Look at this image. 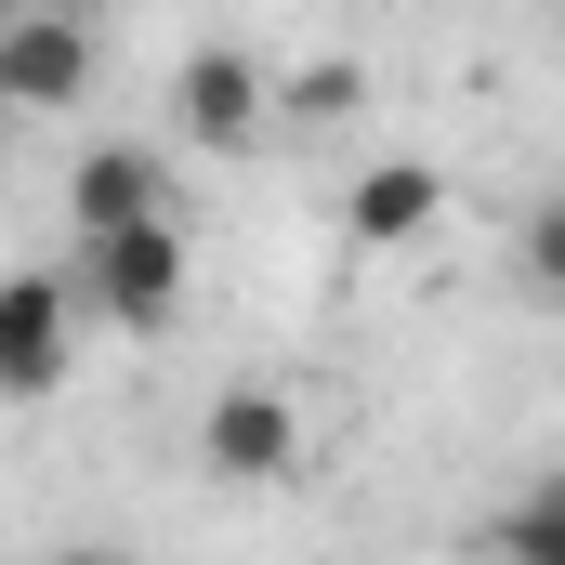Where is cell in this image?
Wrapping results in <instances>:
<instances>
[{"mask_svg": "<svg viewBox=\"0 0 565 565\" xmlns=\"http://www.w3.org/2000/svg\"><path fill=\"white\" fill-rule=\"evenodd\" d=\"M66 277H79V302H93L106 329H171V316H184V224L79 237V250H66Z\"/></svg>", "mask_w": 565, "mask_h": 565, "instance_id": "cell-1", "label": "cell"}, {"mask_svg": "<svg viewBox=\"0 0 565 565\" xmlns=\"http://www.w3.org/2000/svg\"><path fill=\"white\" fill-rule=\"evenodd\" d=\"M66 342H79V277L13 264L0 277V408H40L66 382Z\"/></svg>", "mask_w": 565, "mask_h": 565, "instance_id": "cell-2", "label": "cell"}, {"mask_svg": "<svg viewBox=\"0 0 565 565\" xmlns=\"http://www.w3.org/2000/svg\"><path fill=\"white\" fill-rule=\"evenodd\" d=\"M171 119H184V145H211V158H250V132L277 119V79H264L237 40H198L184 79H171Z\"/></svg>", "mask_w": 565, "mask_h": 565, "instance_id": "cell-3", "label": "cell"}, {"mask_svg": "<svg viewBox=\"0 0 565 565\" xmlns=\"http://www.w3.org/2000/svg\"><path fill=\"white\" fill-rule=\"evenodd\" d=\"M198 460H211L224 487H277V473H302V408L264 395V382H224L211 422H198Z\"/></svg>", "mask_w": 565, "mask_h": 565, "instance_id": "cell-4", "label": "cell"}, {"mask_svg": "<svg viewBox=\"0 0 565 565\" xmlns=\"http://www.w3.org/2000/svg\"><path fill=\"white\" fill-rule=\"evenodd\" d=\"M79 93H93V26L79 13H0V106L53 119Z\"/></svg>", "mask_w": 565, "mask_h": 565, "instance_id": "cell-5", "label": "cell"}, {"mask_svg": "<svg viewBox=\"0 0 565 565\" xmlns=\"http://www.w3.org/2000/svg\"><path fill=\"white\" fill-rule=\"evenodd\" d=\"M66 224H79V237L171 224V158H158V145H79V171H66Z\"/></svg>", "mask_w": 565, "mask_h": 565, "instance_id": "cell-6", "label": "cell"}, {"mask_svg": "<svg viewBox=\"0 0 565 565\" xmlns=\"http://www.w3.org/2000/svg\"><path fill=\"white\" fill-rule=\"evenodd\" d=\"M434 211H447V171H422V158H382V171H355L342 237H355V250H408Z\"/></svg>", "mask_w": 565, "mask_h": 565, "instance_id": "cell-7", "label": "cell"}, {"mask_svg": "<svg viewBox=\"0 0 565 565\" xmlns=\"http://www.w3.org/2000/svg\"><path fill=\"white\" fill-rule=\"evenodd\" d=\"M553 540H565V460H553V473H526V500L500 513V565H513V553H553Z\"/></svg>", "mask_w": 565, "mask_h": 565, "instance_id": "cell-8", "label": "cell"}, {"mask_svg": "<svg viewBox=\"0 0 565 565\" xmlns=\"http://www.w3.org/2000/svg\"><path fill=\"white\" fill-rule=\"evenodd\" d=\"M277 106H289V119H355V106H369V66H342V53H316V66L289 79Z\"/></svg>", "mask_w": 565, "mask_h": 565, "instance_id": "cell-9", "label": "cell"}, {"mask_svg": "<svg viewBox=\"0 0 565 565\" xmlns=\"http://www.w3.org/2000/svg\"><path fill=\"white\" fill-rule=\"evenodd\" d=\"M526 289L565 302V198H553V211H526Z\"/></svg>", "mask_w": 565, "mask_h": 565, "instance_id": "cell-10", "label": "cell"}, {"mask_svg": "<svg viewBox=\"0 0 565 565\" xmlns=\"http://www.w3.org/2000/svg\"><path fill=\"white\" fill-rule=\"evenodd\" d=\"M53 565H132V553H93V540H79V553H53Z\"/></svg>", "mask_w": 565, "mask_h": 565, "instance_id": "cell-11", "label": "cell"}, {"mask_svg": "<svg viewBox=\"0 0 565 565\" xmlns=\"http://www.w3.org/2000/svg\"><path fill=\"white\" fill-rule=\"evenodd\" d=\"M513 565H565V540H553V553H513Z\"/></svg>", "mask_w": 565, "mask_h": 565, "instance_id": "cell-12", "label": "cell"}]
</instances>
